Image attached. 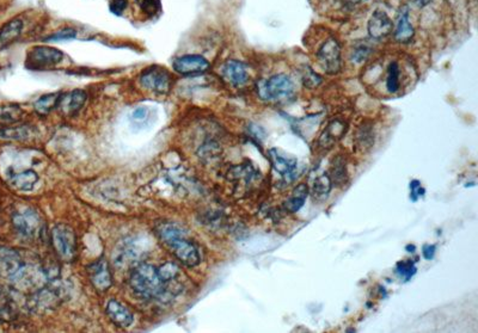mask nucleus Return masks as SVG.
Wrapping results in <instances>:
<instances>
[{"mask_svg": "<svg viewBox=\"0 0 478 333\" xmlns=\"http://www.w3.org/2000/svg\"><path fill=\"white\" fill-rule=\"evenodd\" d=\"M129 286L133 292L143 297H161L165 294V283L158 269L150 264H139L130 272Z\"/></svg>", "mask_w": 478, "mask_h": 333, "instance_id": "f257e3e1", "label": "nucleus"}, {"mask_svg": "<svg viewBox=\"0 0 478 333\" xmlns=\"http://www.w3.org/2000/svg\"><path fill=\"white\" fill-rule=\"evenodd\" d=\"M295 86L291 78L283 73L275 74L257 83V94L265 102H282L294 96Z\"/></svg>", "mask_w": 478, "mask_h": 333, "instance_id": "f03ea898", "label": "nucleus"}, {"mask_svg": "<svg viewBox=\"0 0 478 333\" xmlns=\"http://www.w3.org/2000/svg\"><path fill=\"white\" fill-rule=\"evenodd\" d=\"M65 54L58 48L48 45H36L27 54L26 66L29 69H51L63 61Z\"/></svg>", "mask_w": 478, "mask_h": 333, "instance_id": "7ed1b4c3", "label": "nucleus"}, {"mask_svg": "<svg viewBox=\"0 0 478 333\" xmlns=\"http://www.w3.org/2000/svg\"><path fill=\"white\" fill-rule=\"evenodd\" d=\"M52 243L55 252L65 261L74 259L77 253V236L69 225L59 224L52 229Z\"/></svg>", "mask_w": 478, "mask_h": 333, "instance_id": "20e7f679", "label": "nucleus"}, {"mask_svg": "<svg viewBox=\"0 0 478 333\" xmlns=\"http://www.w3.org/2000/svg\"><path fill=\"white\" fill-rule=\"evenodd\" d=\"M317 59L322 68L328 74H337L342 67L341 45L335 37H329L321 44Z\"/></svg>", "mask_w": 478, "mask_h": 333, "instance_id": "39448f33", "label": "nucleus"}, {"mask_svg": "<svg viewBox=\"0 0 478 333\" xmlns=\"http://www.w3.org/2000/svg\"><path fill=\"white\" fill-rule=\"evenodd\" d=\"M141 86L157 94L168 93L172 85V76L163 67H148L140 76Z\"/></svg>", "mask_w": 478, "mask_h": 333, "instance_id": "423d86ee", "label": "nucleus"}, {"mask_svg": "<svg viewBox=\"0 0 478 333\" xmlns=\"http://www.w3.org/2000/svg\"><path fill=\"white\" fill-rule=\"evenodd\" d=\"M12 225L16 232L24 238H35L42 232V220L33 209H23L12 216Z\"/></svg>", "mask_w": 478, "mask_h": 333, "instance_id": "0eeeda50", "label": "nucleus"}, {"mask_svg": "<svg viewBox=\"0 0 478 333\" xmlns=\"http://www.w3.org/2000/svg\"><path fill=\"white\" fill-rule=\"evenodd\" d=\"M26 271L27 265L17 251L0 246V275L19 281Z\"/></svg>", "mask_w": 478, "mask_h": 333, "instance_id": "6e6552de", "label": "nucleus"}, {"mask_svg": "<svg viewBox=\"0 0 478 333\" xmlns=\"http://www.w3.org/2000/svg\"><path fill=\"white\" fill-rule=\"evenodd\" d=\"M173 69L182 76H197L207 72L211 63L203 56L197 54H187L177 58L172 63Z\"/></svg>", "mask_w": 478, "mask_h": 333, "instance_id": "1a4fd4ad", "label": "nucleus"}, {"mask_svg": "<svg viewBox=\"0 0 478 333\" xmlns=\"http://www.w3.org/2000/svg\"><path fill=\"white\" fill-rule=\"evenodd\" d=\"M171 249L172 253L180 263L186 267L193 268L200 263V253L197 247L193 243L189 242L186 236L176 239L175 242L168 245Z\"/></svg>", "mask_w": 478, "mask_h": 333, "instance_id": "9d476101", "label": "nucleus"}, {"mask_svg": "<svg viewBox=\"0 0 478 333\" xmlns=\"http://www.w3.org/2000/svg\"><path fill=\"white\" fill-rule=\"evenodd\" d=\"M394 30V22L382 10H375L367 23V31L373 40H382Z\"/></svg>", "mask_w": 478, "mask_h": 333, "instance_id": "9b49d317", "label": "nucleus"}, {"mask_svg": "<svg viewBox=\"0 0 478 333\" xmlns=\"http://www.w3.org/2000/svg\"><path fill=\"white\" fill-rule=\"evenodd\" d=\"M87 274L95 288L100 292H105L110 288L112 279L108 261L101 258L87 267Z\"/></svg>", "mask_w": 478, "mask_h": 333, "instance_id": "f8f14e48", "label": "nucleus"}, {"mask_svg": "<svg viewBox=\"0 0 478 333\" xmlns=\"http://www.w3.org/2000/svg\"><path fill=\"white\" fill-rule=\"evenodd\" d=\"M222 76L236 87L243 86L250 79L246 65L238 60H227L222 67Z\"/></svg>", "mask_w": 478, "mask_h": 333, "instance_id": "ddd939ff", "label": "nucleus"}, {"mask_svg": "<svg viewBox=\"0 0 478 333\" xmlns=\"http://www.w3.org/2000/svg\"><path fill=\"white\" fill-rule=\"evenodd\" d=\"M415 36L413 24L410 23V13L408 6H402L397 15V22L395 28V40L399 43H410Z\"/></svg>", "mask_w": 478, "mask_h": 333, "instance_id": "4468645a", "label": "nucleus"}, {"mask_svg": "<svg viewBox=\"0 0 478 333\" xmlns=\"http://www.w3.org/2000/svg\"><path fill=\"white\" fill-rule=\"evenodd\" d=\"M86 99L87 94L83 90H73L69 92V93H62L58 109L61 110L62 114L72 116L83 108Z\"/></svg>", "mask_w": 478, "mask_h": 333, "instance_id": "2eb2a0df", "label": "nucleus"}, {"mask_svg": "<svg viewBox=\"0 0 478 333\" xmlns=\"http://www.w3.org/2000/svg\"><path fill=\"white\" fill-rule=\"evenodd\" d=\"M268 157L270 159L272 169L281 176L292 177L293 173L295 172L297 166H298V161L295 158L287 157V155L280 153V151L276 148L269 150Z\"/></svg>", "mask_w": 478, "mask_h": 333, "instance_id": "dca6fc26", "label": "nucleus"}, {"mask_svg": "<svg viewBox=\"0 0 478 333\" xmlns=\"http://www.w3.org/2000/svg\"><path fill=\"white\" fill-rule=\"evenodd\" d=\"M107 315L109 319L119 327H129L133 324V314L128 308L118 301L111 300L107 304Z\"/></svg>", "mask_w": 478, "mask_h": 333, "instance_id": "f3484780", "label": "nucleus"}, {"mask_svg": "<svg viewBox=\"0 0 478 333\" xmlns=\"http://www.w3.org/2000/svg\"><path fill=\"white\" fill-rule=\"evenodd\" d=\"M24 22L20 18H13L0 28V51L9 47L22 35Z\"/></svg>", "mask_w": 478, "mask_h": 333, "instance_id": "a211bd4d", "label": "nucleus"}, {"mask_svg": "<svg viewBox=\"0 0 478 333\" xmlns=\"http://www.w3.org/2000/svg\"><path fill=\"white\" fill-rule=\"evenodd\" d=\"M38 180L37 173L33 170L18 172L10 178V184L18 191H30L34 189Z\"/></svg>", "mask_w": 478, "mask_h": 333, "instance_id": "6ab92c4d", "label": "nucleus"}, {"mask_svg": "<svg viewBox=\"0 0 478 333\" xmlns=\"http://www.w3.org/2000/svg\"><path fill=\"white\" fill-rule=\"evenodd\" d=\"M346 129H347V125L345 122L335 120V121L329 123L328 128L324 130L323 134H322V136L320 139V144L324 147H331L332 144L336 142L338 139H341L343 134L346 133Z\"/></svg>", "mask_w": 478, "mask_h": 333, "instance_id": "aec40b11", "label": "nucleus"}, {"mask_svg": "<svg viewBox=\"0 0 478 333\" xmlns=\"http://www.w3.org/2000/svg\"><path fill=\"white\" fill-rule=\"evenodd\" d=\"M307 195H309V187H307L306 184H299V185L293 190L291 196L287 198L285 203H283V208L288 212L299 211L304 203H305Z\"/></svg>", "mask_w": 478, "mask_h": 333, "instance_id": "412c9836", "label": "nucleus"}, {"mask_svg": "<svg viewBox=\"0 0 478 333\" xmlns=\"http://www.w3.org/2000/svg\"><path fill=\"white\" fill-rule=\"evenodd\" d=\"M61 92H55V93H48L42 96L35 102V110L40 115H47L54 109H58L60 98H61Z\"/></svg>", "mask_w": 478, "mask_h": 333, "instance_id": "4be33fe9", "label": "nucleus"}, {"mask_svg": "<svg viewBox=\"0 0 478 333\" xmlns=\"http://www.w3.org/2000/svg\"><path fill=\"white\" fill-rule=\"evenodd\" d=\"M23 110L18 105H0V126H10L23 118Z\"/></svg>", "mask_w": 478, "mask_h": 333, "instance_id": "5701e85b", "label": "nucleus"}, {"mask_svg": "<svg viewBox=\"0 0 478 333\" xmlns=\"http://www.w3.org/2000/svg\"><path fill=\"white\" fill-rule=\"evenodd\" d=\"M158 234L159 236H161V239L163 240V243H165L166 245H169V244L175 242L176 239L186 236V233L183 232V229L180 228L178 225L171 224V222H166V224H163L159 226Z\"/></svg>", "mask_w": 478, "mask_h": 333, "instance_id": "b1692460", "label": "nucleus"}, {"mask_svg": "<svg viewBox=\"0 0 478 333\" xmlns=\"http://www.w3.org/2000/svg\"><path fill=\"white\" fill-rule=\"evenodd\" d=\"M30 135V128L26 126H0L2 139L22 140Z\"/></svg>", "mask_w": 478, "mask_h": 333, "instance_id": "393cba45", "label": "nucleus"}, {"mask_svg": "<svg viewBox=\"0 0 478 333\" xmlns=\"http://www.w3.org/2000/svg\"><path fill=\"white\" fill-rule=\"evenodd\" d=\"M401 69L397 61H392L388 67V77H386V88L390 93H396L401 87Z\"/></svg>", "mask_w": 478, "mask_h": 333, "instance_id": "a878e982", "label": "nucleus"}, {"mask_svg": "<svg viewBox=\"0 0 478 333\" xmlns=\"http://www.w3.org/2000/svg\"><path fill=\"white\" fill-rule=\"evenodd\" d=\"M332 187V180L328 175H322L314 180L313 195L317 200H325L330 194Z\"/></svg>", "mask_w": 478, "mask_h": 333, "instance_id": "bb28decb", "label": "nucleus"}, {"mask_svg": "<svg viewBox=\"0 0 478 333\" xmlns=\"http://www.w3.org/2000/svg\"><path fill=\"white\" fill-rule=\"evenodd\" d=\"M141 15L146 18H152L161 12V0H134Z\"/></svg>", "mask_w": 478, "mask_h": 333, "instance_id": "cd10ccee", "label": "nucleus"}, {"mask_svg": "<svg viewBox=\"0 0 478 333\" xmlns=\"http://www.w3.org/2000/svg\"><path fill=\"white\" fill-rule=\"evenodd\" d=\"M417 269L415 263L412 259L409 260H401L398 261L397 265H396V274H397L401 279L403 281L408 282L414 277V275L416 274Z\"/></svg>", "mask_w": 478, "mask_h": 333, "instance_id": "c85d7f7f", "label": "nucleus"}, {"mask_svg": "<svg viewBox=\"0 0 478 333\" xmlns=\"http://www.w3.org/2000/svg\"><path fill=\"white\" fill-rule=\"evenodd\" d=\"M158 272L161 278L163 279V282L166 284L168 282H171L173 279H176V277L179 274V269L175 263L169 261V263L163 264L162 267L158 269Z\"/></svg>", "mask_w": 478, "mask_h": 333, "instance_id": "c756f323", "label": "nucleus"}, {"mask_svg": "<svg viewBox=\"0 0 478 333\" xmlns=\"http://www.w3.org/2000/svg\"><path fill=\"white\" fill-rule=\"evenodd\" d=\"M77 36V30L72 29V28H66V29H61L56 33L49 35L47 37L48 41H60V40H71Z\"/></svg>", "mask_w": 478, "mask_h": 333, "instance_id": "7c9ffc66", "label": "nucleus"}, {"mask_svg": "<svg viewBox=\"0 0 478 333\" xmlns=\"http://www.w3.org/2000/svg\"><path fill=\"white\" fill-rule=\"evenodd\" d=\"M370 55H371V48H368L367 45H360V47H357L353 51L352 61L355 63H361V62L366 61Z\"/></svg>", "mask_w": 478, "mask_h": 333, "instance_id": "2f4dec72", "label": "nucleus"}, {"mask_svg": "<svg viewBox=\"0 0 478 333\" xmlns=\"http://www.w3.org/2000/svg\"><path fill=\"white\" fill-rule=\"evenodd\" d=\"M341 160V159H339ZM346 165L342 160H336L334 162V182L343 184L346 182Z\"/></svg>", "mask_w": 478, "mask_h": 333, "instance_id": "473e14b6", "label": "nucleus"}, {"mask_svg": "<svg viewBox=\"0 0 478 333\" xmlns=\"http://www.w3.org/2000/svg\"><path fill=\"white\" fill-rule=\"evenodd\" d=\"M128 0H110V4H109L110 11L116 16H121L122 13L128 9Z\"/></svg>", "mask_w": 478, "mask_h": 333, "instance_id": "72a5a7b5", "label": "nucleus"}, {"mask_svg": "<svg viewBox=\"0 0 478 333\" xmlns=\"http://www.w3.org/2000/svg\"><path fill=\"white\" fill-rule=\"evenodd\" d=\"M410 191H412L410 197H412L414 202L417 201V198L424 195V189L421 186V183L419 180H412V182H410Z\"/></svg>", "mask_w": 478, "mask_h": 333, "instance_id": "f704fd0d", "label": "nucleus"}, {"mask_svg": "<svg viewBox=\"0 0 478 333\" xmlns=\"http://www.w3.org/2000/svg\"><path fill=\"white\" fill-rule=\"evenodd\" d=\"M148 109L146 106H139L132 112V120L135 122H143L147 118Z\"/></svg>", "mask_w": 478, "mask_h": 333, "instance_id": "c9c22d12", "label": "nucleus"}, {"mask_svg": "<svg viewBox=\"0 0 478 333\" xmlns=\"http://www.w3.org/2000/svg\"><path fill=\"white\" fill-rule=\"evenodd\" d=\"M437 252V246L435 245H424L422 247V256L424 259L431 260Z\"/></svg>", "mask_w": 478, "mask_h": 333, "instance_id": "e433bc0d", "label": "nucleus"}, {"mask_svg": "<svg viewBox=\"0 0 478 333\" xmlns=\"http://www.w3.org/2000/svg\"><path fill=\"white\" fill-rule=\"evenodd\" d=\"M410 2H413L414 4H415L416 6H419V8H424V6L430 4L431 0H410Z\"/></svg>", "mask_w": 478, "mask_h": 333, "instance_id": "4c0bfd02", "label": "nucleus"}, {"mask_svg": "<svg viewBox=\"0 0 478 333\" xmlns=\"http://www.w3.org/2000/svg\"><path fill=\"white\" fill-rule=\"evenodd\" d=\"M349 2H352V3H354V4H356V3H361V2H363V0H349Z\"/></svg>", "mask_w": 478, "mask_h": 333, "instance_id": "58836bf2", "label": "nucleus"}]
</instances>
